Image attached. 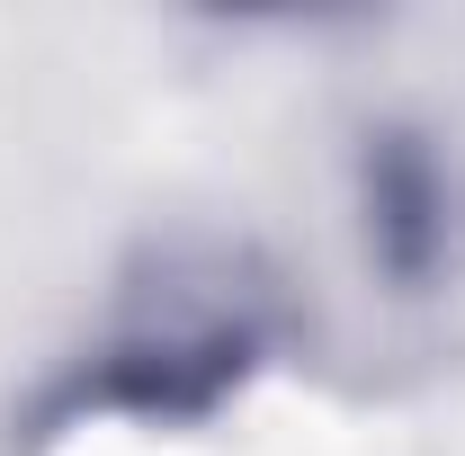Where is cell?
<instances>
[{
    "label": "cell",
    "mask_w": 465,
    "mask_h": 456,
    "mask_svg": "<svg viewBox=\"0 0 465 456\" xmlns=\"http://www.w3.org/2000/svg\"><path fill=\"white\" fill-rule=\"evenodd\" d=\"M278 332V286L260 278L242 251H162L143 278L125 286L99 358V402L116 411H206V402L242 385V367Z\"/></svg>",
    "instance_id": "cell-1"
},
{
    "label": "cell",
    "mask_w": 465,
    "mask_h": 456,
    "mask_svg": "<svg viewBox=\"0 0 465 456\" xmlns=\"http://www.w3.org/2000/svg\"><path fill=\"white\" fill-rule=\"evenodd\" d=\"M358 233H367V269H385L403 295H430L439 278H457L465 197L430 134H411V125L367 134V153H358Z\"/></svg>",
    "instance_id": "cell-2"
}]
</instances>
